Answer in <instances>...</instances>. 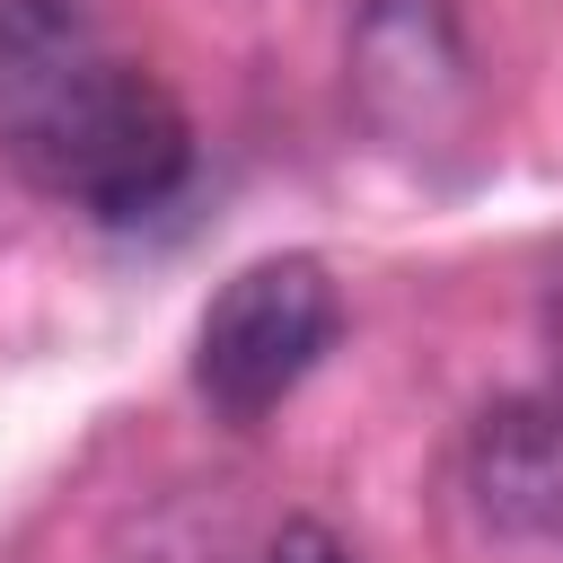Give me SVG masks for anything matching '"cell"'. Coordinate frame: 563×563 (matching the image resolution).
I'll list each match as a JSON object with an SVG mask.
<instances>
[{
    "label": "cell",
    "instance_id": "1",
    "mask_svg": "<svg viewBox=\"0 0 563 563\" xmlns=\"http://www.w3.org/2000/svg\"><path fill=\"white\" fill-rule=\"evenodd\" d=\"M0 150L44 202L97 229L158 220L194 176L185 106L79 0H0Z\"/></svg>",
    "mask_w": 563,
    "mask_h": 563
},
{
    "label": "cell",
    "instance_id": "2",
    "mask_svg": "<svg viewBox=\"0 0 563 563\" xmlns=\"http://www.w3.org/2000/svg\"><path fill=\"white\" fill-rule=\"evenodd\" d=\"M334 334H343L334 273L317 255H264L211 290V308L194 325V396L220 422L255 431L264 413H282L308 387V369L334 352Z\"/></svg>",
    "mask_w": 563,
    "mask_h": 563
},
{
    "label": "cell",
    "instance_id": "5",
    "mask_svg": "<svg viewBox=\"0 0 563 563\" xmlns=\"http://www.w3.org/2000/svg\"><path fill=\"white\" fill-rule=\"evenodd\" d=\"M545 343H554V361H563V264L545 273Z\"/></svg>",
    "mask_w": 563,
    "mask_h": 563
},
{
    "label": "cell",
    "instance_id": "3",
    "mask_svg": "<svg viewBox=\"0 0 563 563\" xmlns=\"http://www.w3.org/2000/svg\"><path fill=\"white\" fill-rule=\"evenodd\" d=\"M466 501L510 545H563V396H501L475 413Z\"/></svg>",
    "mask_w": 563,
    "mask_h": 563
},
{
    "label": "cell",
    "instance_id": "4",
    "mask_svg": "<svg viewBox=\"0 0 563 563\" xmlns=\"http://www.w3.org/2000/svg\"><path fill=\"white\" fill-rule=\"evenodd\" d=\"M255 563H352V554H343V537H334V528H317V519H282V528H273V545H264Z\"/></svg>",
    "mask_w": 563,
    "mask_h": 563
}]
</instances>
